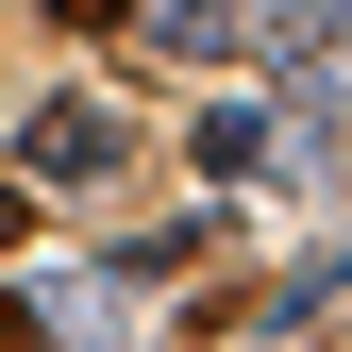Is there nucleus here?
<instances>
[{"mask_svg": "<svg viewBox=\"0 0 352 352\" xmlns=\"http://www.w3.org/2000/svg\"><path fill=\"white\" fill-rule=\"evenodd\" d=\"M135 168V118L118 101H34L17 118V185H118Z\"/></svg>", "mask_w": 352, "mask_h": 352, "instance_id": "1", "label": "nucleus"}, {"mask_svg": "<svg viewBox=\"0 0 352 352\" xmlns=\"http://www.w3.org/2000/svg\"><path fill=\"white\" fill-rule=\"evenodd\" d=\"M51 17H67V34H118V17H135V0H51Z\"/></svg>", "mask_w": 352, "mask_h": 352, "instance_id": "2", "label": "nucleus"}, {"mask_svg": "<svg viewBox=\"0 0 352 352\" xmlns=\"http://www.w3.org/2000/svg\"><path fill=\"white\" fill-rule=\"evenodd\" d=\"M17 235H34V185H17V168H0V252H17Z\"/></svg>", "mask_w": 352, "mask_h": 352, "instance_id": "3", "label": "nucleus"}, {"mask_svg": "<svg viewBox=\"0 0 352 352\" xmlns=\"http://www.w3.org/2000/svg\"><path fill=\"white\" fill-rule=\"evenodd\" d=\"M0 352H34V302H17V285H0Z\"/></svg>", "mask_w": 352, "mask_h": 352, "instance_id": "4", "label": "nucleus"}, {"mask_svg": "<svg viewBox=\"0 0 352 352\" xmlns=\"http://www.w3.org/2000/svg\"><path fill=\"white\" fill-rule=\"evenodd\" d=\"M336 352H352V336H336Z\"/></svg>", "mask_w": 352, "mask_h": 352, "instance_id": "5", "label": "nucleus"}]
</instances>
